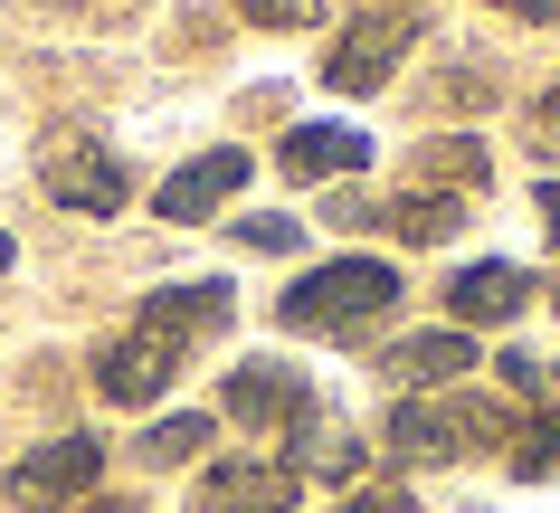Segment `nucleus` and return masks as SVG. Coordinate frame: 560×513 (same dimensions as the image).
<instances>
[{
    "label": "nucleus",
    "mask_w": 560,
    "mask_h": 513,
    "mask_svg": "<svg viewBox=\"0 0 560 513\" xmlns=\"http://www.w3.org/2000/svg\"><path fill=\"white\" fill-rule=\"evenodd\" d=\"M95 476H105V438L67 428V438H48V447H30L10 466V513H67L95 494Z\"/></svg>",
    "instance_id": "7ed1b4c3"
},
{
    "label": "nucleus",
    "mask_w": 560,
    "mask_h": 513,
    "mask_svg": "<svg viewBox=\"0 0 560 513\" xmlns=\"http://www.w3.org/2000/svg\"><path fill=\"white\" fill-rule=\"evenodd\" d=\"M237 20H257V30H314L324 0H237Z\"/></svg>",
    "instance_id": "a211bd4d"
},
{
    "label": "nucleus",
    "mask_w": 560,
    "mask_h": 513,
    "mask_svg": "<svg viewBox=\"0 0 560 513\" xmlns=\"http://www.w3.org/2000/svg\"><path fill=\"white\" fill-rule=\"evenodd\" d=\"M541 229L560 238V182H541Z\"/></svg>",
    "instance_id": "393cba45"
},
{
    "label": "nucleus",
    "mask_w": 560,
    "mask_h": 513,
    "mask_svg": "<svg viewBox=\"0 0 560 513\" xmlns=\"http://www.w3.org/2000/svg\"><path fill=\"white\" fill-rule=\"evenodd\" d=\"M219 409H229L237 428H295L304 409H314V381H304L295 362H237L229 390H219Z\"/></svg>",
    "instance_id": "1a4fd4ad"
},
{
    "label": "nucleus",
    "mask_w": 560,
    "mask_h": 513,
    "mask_svg": "<svg viewBox=\"0 0 560 513\" xmlns=\"http://www.w3.org/2000/svg\"><path fill=\"white\" fill-rule=\"evenodd\" d=\"M237 190H247V152H237V143H219V152H200V162H180L172 182L152 190V210H162V219H180V229H190V219L229 210Z\"/></svg>",
    "instance_id": "9d476101"
},
{
    "label": "nucleus",
    "mask_w": 560,
    "mask_h": 513,
    "mask_svg": "<svg viewBox=\"0 0 560 513\" xmlns=\"http://www.w3.org/2000/svg\"><path fill=\"white\" fill-rule=\"evenodd\" d=\"M229 314H237L229 276H190V285H152L133 324H143V333H162V342H180V352H190V342H209V333H229Z\"/></svg>",
    "instance_id": "6e6552de"
},
{
    "label": "nucleus",
    "mask_w": 560,
    "mask_h": 513,
    "mask_svg": "<svg viewBox=\"0 0 560 513\" xmlns=\"http://www.w3.org/2000/svg\"><path fill=\"white\" fill-rule=\"evenodd\" d=\"M332 513H418V504H409V485H361V494H342Z\"/></svg>",
    "instance_id": "aec40b11"
},
{
    "label": "nucleus",
    "mask_w": 560,
    "mask_h": 513,
    "mask_svg": "<svg viewBox=\"0 0 560 513\" xmlns=\"http://www.w3.org/2000/svg\"><path fill=\"white\" fill-rule=\"evenodd\" d=\"M332 229H371V219H381V210H371V200H361V190H332Z\"/></svg>",
    "instance_id": "5701e85b"
},
{
    "label": "nucleus",
    "mask_w": 560,
    "mask_h": 513,
    "mask_svg": "<svg viewBox=\"0 0 560 513\" xmlns=\"http://www.w3.org/2000/svg\"><path fill=\"white\" fill-rule=\"evenodd\" d=\"M551 304H560V295H551Z\"/></svg>",
    "instance_id": "c85d7f7f"
},
{
    "label": "nucleus",
    "mask_w": 560,
    "mask_h": 513,
    "mask_svg": "<svg viewBox=\"0 0 560 513\" xmlns=\"http://www.w3.org/2000/svg\"><path fill=\"white\" fill-rule=\"evenodd\" d=\"M485 182H494V162L475 133H446V143L418 152V190H485Z\"/></svg>",
    "instance_id": "dca6fc26"
},
{
    "label": "nucleus",
    "mask_w": 560,
    "mask_h": 513,
    "mask_svg": "<svg viewBox=\"0 0 560 513\" xmlns=\"http://www.w3.org/2000/svg\"><path fill=\"white\" fill-rule=\"evenodd\" d=\"M67 513H143V504H67Z\"/></svg>",
    "instance_id": "a878e982"
},
{
    "label": "nucleus",
    "mask_w": 560,
    "mask_h": 513,
    "mask_svg": "<svg viewBox=\"0 0 560 513\" xmlns=\"http://www.w3.org/2000/svg\"><path fill=\"white\" fill-rule=\"evenodd\" d=\"M389 10H418V0H389Z\"/></svg>",
    "instance_id": "cd10ccee"
},
{
    "label": "nucleus",
    "mask_w": 560,
    "mask_h": 513,
    "mask_svg": "<svg viewBox=\"0 0 560 513\" xmlns=\"http://www.w3.org/2000/svg\"><path fill=\"white\" fill-rule=\"evenodd\" d=\"M276 162H285V182H352L361 162H371V133L361 124H295L276 143Z\"/></svg>",
    "instance_id": "f8f14e48"
},
{
    "label": "nucleus",
    "mask_w": 560,
    "mask_h": 513,
    "mask_svg": "<svg viewBox=\"0 0 560 513\" xmlns=\"http://www.w3.org/2000/svg\"><path fill=\"white\" fill-rule=\"evenodd\" d=\"M304 238V219H237V247H266V257H285Z\"/></svg>",
    "instance_id": "6ab92c4d"
},
{
    "label": "nucleus",
    "mask_w": 560,
    "mask_h": 513,
    "mask_svg": "<svg viewBox=\"0 0 560 513\" xmlns=\"http://www.w3.org/2000/svg\"><path fill=\"white\" fill-rule=\"evenodd\" d=\"M532 152H560V77L541 86V105H532Z\"/></svg>",
    "instance_id": "4be33fe9"
},
{
    "label": "nucleus",
    "mask_w": 560,
    "mask_h": 513,
    "mask_svg": "<svg viewBox=\"0 0 560 513\" xmlns=\"http://www.w3.org/2000/svg\"><path fill=\"white\" fill-rule=\"evenodd\" d=\"M503 390H523V399H541V390H551V371H541V362H532V352H503Z\"/></svg>",
    "instance_id": "412c9836"
},
{
    "label": "nucleus",
    "mask_w": 560,
    "mask_h": 513,
    "mask_svg": "<svg viewBox=\"0 0 560 513\" xmlns=\"http://www.w3.org/2000/svg\"><path fill=\"white\" fill-rule=\"evenodd\" d=\"M304 476L285 456H219L200 476V513H295Z\"/></svg>",
    "instance_id": "0eeeda50"
},
{
    "label": "nucleus",
    "mask_w": 560,
    "mask_h": 513,
    "mask_svg": "<svg viewBox=\"0 0 560 513\" xmlns=\"http://www.w3.org/2000/svg\"><path fill=\"white\" fill-rule=\"evenodd\" d=\"M513 438L494 399H438V390H399L389 409V456H409V466H456V456H485Z\"/></svg>",
    "instance_id": "f03ea898"
},
{
    "label": "nucleus",
    "mask_w": 560,
    "mask_h": 513,
    "mask_svg": "<svg viewBox=\"0 0 560 513\" xmlns=\"http://www.w3.org/2000/svg\"><path fill=\"white\" fill-rule=\"evenodd\" d=\"M38 190H48L58 210H77V219H115L124 200H133V172L115 162V143L67 133V143H48V162H38Z\"/></svg>",
    "instance_id": "39448f33"
},
{
    "label": "nucleus",
    "mask_w": 560,
    "mask_h": 513,
    "mask_svg": "<svg viewBox=\"0 0 560 513\" xmlns=\"http://www.w3.org/2000/svg\"><path fill=\"white\" fill-rule=\"evenodd\" d=\"M389 304H399V267L389 257H332V267H304L276 295V324L285 333H371Z\"/></svg>",
    "instance_id": "f257e3e1"
},
{
    "label": "nucleus",
    "mask_w": 560,
    "mask_h": 513,
    "mask_svg": "<svg viewBox=\"0 0 560 513\" xmlns=\"http://www.w3.org/2000/svg\"><path fill=\"white\" fill-rule=\"evenodd\" d=\"M190 362L180 342H162V333H115L105 352H95V399H115V409H152V399L172 390V371Z\"/></svg>",
    "instance_id": "423d86ee"
},
{
    "label": "nucleus",
    "mask_w": 560,
    "mask_h": 513,
    "mask_svg": "<svg viewBox=\"0 0 560 513\" xmlns=\"http://www.w3.org/2000/svg\"><path fill=\"white\" fill-rule=\"evenodd\" d=\"M418 48V10H361L352 30L332 38V58H324V86L332 95H381L389 77H399V58Z\"/></svg>",
    "instance_id": "20e7f679"
},
{
    "label": "nucleus",
    "mask_w": 560,
    "mask_h": 513,
    "mask_svg": "<svg viewBox=\"0 0 560 513\" xmlns=\"http://www.w3.org/2000/svg\"><path fill=\"white\" fill-rule=\"evenodd\" d=\"M523 304H532V276L513 267V257H475V267L446 276V314H456V324H513Z\"/></svg>",
    "instance_id": "9b49d317"
},
{
    "label": "nucleus",
    "mask_w": 560,
    "mask_h": 513,
    "mask_svg": "<svg viewBox=\"0 0 560 513\" xmlns=\"http://www.w3.org/2000/svg\"><path fill=\"white\" fill-rule=\"evenodd\" d=\"M209 428H219L209 409H180V419H152V428H143V447H133V456H143V466H190V456L209 447Z\"/></svg>",
    "instance_id": "f3484780"
},
{
    "label": "nucleus",
    "mask_w": 560,
    "mask_h": 513,
    "mask_svg": "<svg viewBox=\"0 0 560 513\" xmlns=\"http://www.w3.org/2000/svg\"><path fill=\"white\" fill-rule=\"evenodd\" d=\"M0 267H10V238H0Z\"/></svg>",
    "instance_id": "bb28decb"
},
{
    "label": "nucleus",
    "mask_w": 560,
    "mask_h": 513,
    "mask_svg": "<svg viewBox=\"0 0 560 513\" xmlns=\"http://www.w3.org/2000/svg\"><path fill=\"white\" fill-rule=\"evenodd\" d=\"M494 10H513V20H560V0H494Z\"/></svg>",
    "instance_id": "b1692460"
},
{
    "label": "nucleus",
    "mask_w": 560,
    "mask_h": 513,
    "mask_svg": "<svg viewBox=\"0 0 560 513\" xmlns=\"http://www.w3.org/2000/svg\"><path fill=\"white\" fill-rule=\"evenodd\" d=\"M285 438H295V456H285V466H295V476H332V485H352L361 456H371V447H361V428L332 419V409H304Z\"/></svg>",
    "instance_id": "4468645a"
},
{
    "label": "nucleus",
    "mask_w": 560,
    "mask_h": 513,
    "mask_svg": "<svg viewBox=\"0 0 560 513\" xmlns=\"http://www.w3.org/2000/svg\"><path fill=\"white\" fill-rule=\"evenodd\" d=\"M371 229H389V238H409V247H438V238L466 229V190H418V182H409L381 219H371Z\"/></svg>",
    "instance_id": "2eb2a0df"
},
{
    "label": "nucleus",
    "mask_w": 560,
    "mask_h": 513,
    "mask_svg": "<svg viewBox=\"0 0 560 513\" xmlns=\"http://www.w3.org/2000/svg\"><path fill=\"white\" fill-rule=\"evenodd\" d=\"M381 371L399 381V390H446L456 371H475V342H466V324H438V333H409V342H389Z\"/></svg>",
    "instance_id": "ddd939ff"
}]
</instances>
